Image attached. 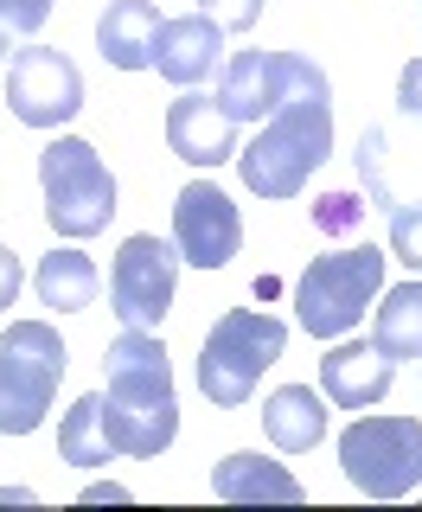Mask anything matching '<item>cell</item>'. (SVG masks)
I'll return each mask as SVG.
<instances>
[{"label":"cell","instance_id":"6da1fadb","mask_svg":"<svg viewBox=\"0 0 422 512\" xmlns=\"http://www.w3.org/2000/svg\"><path fill=\"white\" fill-rule=\"evenodd\" d=\"M103 429L116 442V455H160L180 436V397H173V365L160 333L122 327V340L103 352Z\"/></svg>","mask_w":422,"mask_h":512},{"label":"cell","instance_id":"7a4b0ae2","mask_svg":"<svg viewBox=\"0 0 422 512\" xmlns=\"http://www.w3.org/2000/svg\"><path fill=\"white\" fill-rule=\"evenodd\" d=\"M327 154H333V96H295L256 128L250 148H237V173L256 199H295Z\"/></svg>","mask_w":422,"mask_h":512},{"label":"cell","instance_id":"3957f363","mask_svg":"<svg viewBox=\"0 0 422 512\" xmlns=\"http://www.w3.org/2000/svg\"><path fill=\"white\" fill-rule=\"evenodd\" d=\"M282 352H288V320L256 314V308L218 314L205 333V352H199V391L218 410H243Z\"/></svg>","mask_w":422,"mask_h":512},{"label":"cell","instance_id":"277c9868","mask_svg":"<svg viewBox=\"0 0 422 512\" xmlns=\"http://www.w3.org/2000/svg\"><path fill=\"white\" fill-rule=\"evenodd\" d=\"M39 186H45V218L58 237L84 244L116 218V173L103 167V154L84 135H58L39 154Z\"/></svg>","mask_w":422,"mask_h":512},{"label":"cell","instance_id":"5b68a950","mask_svg":"<svg viewBox=\"0 0 422 512\" xmlns=\"http://www.w3.org/2000/svg\"><path fill=\"white\" fill-rule=\"evenodd\" d=\"M378 295H384V250L352 244L307 263V276L295 282V320L314 340H339V333L359 327Z\"/></svg>","mask_w":422,"mask_h":512},{"label":"cell","instance_id":"8992f818","mask_svg":"<svg viewBox=\"0 0 422 512\" xmlns=\"http://www.w3.org/2000/svg\"><path fill=\"white\" fill-rule=\"evenodd\" d=\"M64 378V340L45 320H13L0 340V436H32Z\"/></svg>","mask_w":422,"mask_h":512},{"label":"cell","instance_id":"52a82bcc","mask_svg":"<svg viewBox=\"0 0 422 512\" xmlns=\"http://www.w3.org/2000/svg\"><path fill=\"white\" fill-rule=\"evenodd\" d=\"M339 468L365 500H410L422 487V423L416 416H359L339 436Z\"/></svg>","mask_w":422,"mask_h":512},{"label":"cell","instance_id":"ba28073f","mask_svg":"<svg viewBox=\"0 0 422 512\" xmlns=\"http://www.w3.org/2000/svg\"><path fill=\"white\" fill-rule=\"evenodd\" d=\"M173 276H180V250L148 231L128 237L116 250V269H109V308H116L122 327L160 333V320L173 308Z\"/></svg>","mask_w":422,"mask_h":512},{"label":"cell","instance_id":"9c48e42d","mask_svg":"<svg viewBox=\"0 0 422 512\" xmlns=\"http://www.w3.org/2000/svg\"><path fill=\"white\" fill-rule=\"evenodd\" d=\"M7 109L26 128H64L84 109V71L58 45H26L7 64Z\"/></svg>","mask_w":422,"mask_h":512},{"label":"cell","instance_id":"30bf717a","mask_svg":"<svg viewBox=\"0 0 422 512\" xmlns=\"http://www.w3.org/2000/svg\"><path fill=\"white\" fill-rule=\"evenodd\" d=\"M173 250L192 269H224L243 250V212L211 180L180 186V199H173Z\"/></svg>","mask_w":422,"mask_h":512},{"label":"cell","instance_id":"8fae6325","mask_svg":"<svg viewBox=\"0 0 422 512\" xmlns=\"http://www.w3.org/2000/svg\"><path fill=\"white\" fill-rule=\"evenodd\" d=\"M154 71L180 90H199L205 77L224 71V26L211 13H180V20H160L154 32Z\"/></svg>","mask_w":422,"mask_h":512},{"label":"cell","instance_id":"7c38bea8","mask_svg":"<svg viewBox=\"0 0 422 512\" xmlns=\"http://www.w3.org/2000/svg\"><path fill=\"white\" fill-rule=\"evenodd\" d=\"M167 148L186 167H224V160H237V122L224 116L218 96L186 90L167 103Z\"/></svg>","mask_w":422,"mask_h":512},{"label":"cell","instance_id":"4fadbf2b","mask_svg":"<svg viewBox=\"0 0 422 512\" xmlns=\"http://www.w3.org/2000/svg\"><path fill=\"white\" fill-rule=\"evenodd\" d=\"M397 365L384 359L378 346H333L327 359H320V397L339 410H371L384 404V391H391Z\"/></svg>","mask_w":422,"mask_h":512},{"label":"cell","instance_id":"5bb4252c","mask_svg":"<svg viewBox=\"0 0 422 512\" xmlns=\"http://www.w3.org/2000/svg\"><path fill=\"white\" fill-rule=\"evenodd\" d=\"M154 32H160L154 0H109L96 20V52L116 71H154Z\"/></svg>","mask_w":422,"mask_h":512},{"label":"cell","instance_id":"9a60e30c","mask_svg":"<svg viewBox=\"0 0 422 512\" xmlns=\"http://www.w3.org/2000/svg\"><path fill=\"white\" fill-rule=\"evenodd\" d=\"M211 493H218L224 506H295L301 500V480L282 468V461H263V455H224L218 474H211Z\"/></svg>","mask_w":422,"mask_h":512},{"label":"cell","instance_id":"2e32d148","mask_svg":"<svg viewBox=\"0 0 422 512\" xmlns=\"http://www.w3.org/2000/svg\"><path fill=\"white\" fill-rule=\"evenodd\" d=\"M263 429L282 455H307V448H320V436H327V397L314 384H282L263 404Z\"/></svg>","mask_w":422,"mask_h":512},{"label":"cell","instance_id":"e0dca14e","mask_svg":"<svg viewBox=\"0 0 422 512\" xmlns=\"http://www.w3.org/2000/svg\"><path fill=\"white\" fill-rule=\"evenodd\" d=\"M218 103L231 122H269L275 116V52H237L218 71Z\"/></svg>","mask_w":422,"mask_h":512},{"label":"cell","instance_id":"ac0fdd59","mask_svg":"<svg viewBox=\"0 0 422 512\" xmlns=\"http://www.w3.org/2000/svg\"><path fill=\"white\" fill-rule=\"evenodd\" d=\"M32 288H39L45 308L77 314V308H90V301H96V269H90V256L77 250V244H64L52 256H39V276H32Z\"/></svg>","mask_w":422,"mask_h":512},{"label":"cell","instance_id":"d6986e66","mask_svg":"<svg viewBox=\"0 0 422 512\" xmlns=\"http://www.w3.org/2000/svg\"><path fill=\"white\" fill-rule=\"evenodd\" d=\"M371 346L384 359H422V282H403L378 301V327H371Z\"/></svg>","mask_w":422,"mask_h":512},{"label":"cell","instance_id":"ffe728a7","mask_svg":"<svg viewBox=\"0 0 422 512\" xmlns=\"http://www.w3.org/2000/svg\"><path fill=\"white\" fill-rule=\"evenodd\" d=\"M109 455H116V442H109V429H103V397H77L58 423V461H71V468H103Z\"/></svg>","mask_w":422,"mask_h":512},{"label":"cell","instance_id":"44dd1931","mask_svg":"<svg viewBox=\"0 0 422 512\" xmlns=\"http://www.w3.org/2000/svg\"><path fill=\"white\" fill-rule=\"evenodd\" d=\"M52 7L58 0H0V58H7L13 45H26L32 32L52 20Z\"/></svg>","mask_w":422,"mask_h":512},{"label":"cell","instance_id":"7402d4cb","mask_svg":"<svg viewBox=\"0 0 422 512\" xmlns=\"http://www.w3.org/2000/svg\"><path fill=\"white\" fill-rule=\"evenodd\" d=\"M384 212H391V256H403L410 269H422V199L416 205L391 199Z\"/></svg>","mask_w":422,"mask_h":512},{"label":"cell","instance_id":"603a6c76","mask_svg":"<svg viewBox=\"0 0 422 512\" xmlns=\"http://www.w3.org/2000/svg\"><path fill=\"white\" fill-rule=\"evenodd\" d=\"M199 13H211L224 32H250L263 20V0H199Z\"/></svg>","mask_w":422,"mask_h":512},{"label":"cell","instance_id":"cb8c5ba5","mask_svg":"<svg viewBox=\"0 0 422 512\" xmlns=\"http://www.w3.org/2000/svg\"><path fill=\"white\" fill-rule=\"evenodd\" d=\"M320 224H327V231H339V224H352L359 218V199H352V192H327V199H320V212H314Z\"/></svg>","mask_w":422,"mask_h":512},{"label":"cell","instance_id":"d4e9b609","mask_svg":"<svg viewBox=\"0 0 422 512\" xmlns=\"http://www.w3.org/2000/svg\"><path fill=\"white\" fill-rule=\"evenodd\" d=\"M397 103H403V116H422V58H410V64H403Z\"/></svg>","mask_w":422,"mask_h":512},{"label":"cell","instance_id":"484cf974","mask_svg":"<svg viewBox=\"0 0 422 512\" xmlns=\"http://www.w3.org/2000/svg\"><path fill=\"white\" fill-rule=\"evenodd\" d=\"M13 295H20V256L0 244V314L13 308Z\"/></svg>","mask_w":422,"mask_h":512},{"label":"cell","instance_id":"4316f807","mask_svg":"<svg viewBox=\"0 0 422 512\" xmlns=\"http://www.w3.org/2000/svg\"><path fill=\"white\" fill-rule=\"evenodd\" d=\"M103 500H128V487H116V480H96V487H84V506H103Z\"/></svg>","mask_w":422,"mask_h":512}]
</instances>
